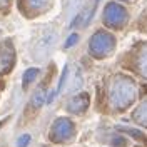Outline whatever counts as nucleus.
<instances>
[{"mask_svg":"<svg viewBox=\"0 0 147 147\" xmlns=\"http://www.w3.org/2000/svg\"><path fill=\"white\" fill-rule=\"evenodd\" d=\"M44 102H45V94L42 90H37L35 95H34V105L40 107V105H44Z\"/></svg>","mask_w":147,"mask_h":147,"instance_id":"obj_8","label":"nucleus"},{"mask_svg":"<svg viewBox=\"0 0 147 147\" xmlns=\"http://www.w3.org/2000/svg\"><path fill=\"white\" fill-rule=\"evenodd\" d=\"M110 47H112V44H110V40L107 38V37H104V35H95L94 38H92V44H90L92 54H95V55L105 54Z\"/></svg>","mask_w":147,"mask_h":147,"instance_id":"obj_3","label":"nucleus"},{"mask_svg":"<svg viewBox=\"0 0 147 147\" xmlns=\"http://www.w3.org/2000/svg\"><path fill=\"white\" fill-rule=\"evenodd\" d=\"M77 38H79V37L75 35V34H74V35H70V37H69V40H67V44H65V47H67V49H69V47H72L74 44L77 42Z\"/></svg>","mask_w":147,"mask_h":147,"instance_id":"obj_13","label":"nucleus"},{"mask_svg":"<svg viewBox=\"0 0 147 147\" xmlns=\"http://www.w3.org/2000/svg\"><path fill=\"white\" fill-rule=\"evenodd\" d=\"M142 70H144V75H147V47L144 50V59H142Z\"/></svg>","mask_w":147,"mask_h":147,"instance_id":"obj_12","label":"nucleus"},{"mask_svg":"<svg viewBox=\"0 0 147 147\" xmlns=\"http://www.w3.org/2000/svg\"><path fill=\"white\" fill-rule=\"evenodd\" d=\"M132 99H134V87L130 85V82L115 85L112 100H114V104H115L117 107H125Z\"/></svg>","mask_w":147,"mask_h":147,"instance_id":"obj_2","label":"nucleus"},{"mask_svg":"<svg viewBox=\"0 0 147 147\" xmlns=\"http://www.w3.org/2000/svg\"><path fill=\"white\" fill-rule=\"evenodd\" d=\"M87 105H89V95L87 94H84V95H79V97H74L70 104H69V109L72 110V112H82V110L87 109Z\"/></svg>","mask_w":147,"mask_h":147,"instance_id":"obj_4","label":"nucleus"},{"mask_svg":"<svg viewBox=\"0 0 147 147\" xmlns=\"http://www.w3.org/2000/svg\"><path fill=\"white\" fill-rule=\"evenodd\" d=\"M119 129H120V130H124L125 134H130V136H134L136 139H144V137H146V136H144L140 130H136V129H124V127H119Z\"/></svg>","mask_w":147,"mask_h":147,"instance_id":"obj_10","label":"nucleus"},{"mask_svg":"<svg viewBox=\"0 0 147 147\" xmlns=\"http://www.w3.org/2000/svg\"><path fill=\"white\" fill-rule=\"evenodd\" d=\"M70 84H72V85L69 87L70 92H75V90H79V89L82 87V75H80V70H79V69H75L72 79H70Z\"/></svg>","mask_w":147,"mask_h":147,"instance_id":"obj_6","label":"nucleus"},{"mask_svg":"<svg viewBox=\"0 0 147 147\" xmlns=\"http://www.w3.org/2000/svg\"><path fill=\"white\" fill-rule=\"evenodd\" d=\"M112 144H114V146H117V147H124V146H125V140H124V139H115Z\"/></svg>","mask_w":147,"mask_h":147,"instance_id":"obj_14","label":"nucleus"},{"mask_svg":"<svg viewBox=\"0 0 147 147\" xmlns=\"http://www.w3.org/2000/svg\"><path fill=\"white\" fill-rule=\"evenodd\" d=\"M37 74H38V70H37V69H30V70H27V72H25V75H24V89H27L28 84H30L37 77Z\"/></svg>","mask_w":147,"mask_h":147,"instance_id":"obj_7","label":"nucleus"},{"mask_svg":"<svg viewBox=\"0 0 147 147\" xmlns=\"http://www.w3.org/2000/svg\"><path fill=\"white\" fill-rule=\"evenodd\" d=\"M136 117L140 119V120H144V122H147V102L137 110V112H136Z\"/></svg>","mask_w":147,"mask_h":147,"instance_id":"obj_9","label":"nucleus"},{"mask_svg":"<svg viewBox=\"0 0 147 147\" xmlns=\"http://www.w3.org/2000/svg\"><path fill=\"white\" fill-rule=\"evenodd\" d=\"M55 42H57V35L54 32H45L44 37L38 40V44L34 49V57L37 60H42L44 57H47L52 52V49L55 47Z\"/></svg>","mask_w":147,"mask_h":147,"instance_id":"obj_1","label":"nucleus"},{"mask_svg":"<svg viewBox=\"0 0 147 147\" xmlns=\"http://www.w3.org/2000/svg\"><path fill=\"white\" fill-rule=\"evenodd\" d=\"M28 142H30V136H28V134H25V136H22V137L18 139L17 146H18V147H25Z\"/></svg>","mask_w":147,"mask_h":147,"instance_id":"obj_11","label":"nucleus"},{"mask_svg":"<svg viewBox=\"0 0 147 147\" xmlns=\"http://www.w3.org/2000/svg\"><path fill=\"white\" fill-rule=\"evenodd\" d=\"M54 130L59 137H65V136H69V134L72 132V122H69V120H65V119L57 120Z\"/></svg>","mask_w":147,"mask_h":147,"instance_id":"obj_5","label":"nucleus"}]
</instances>
